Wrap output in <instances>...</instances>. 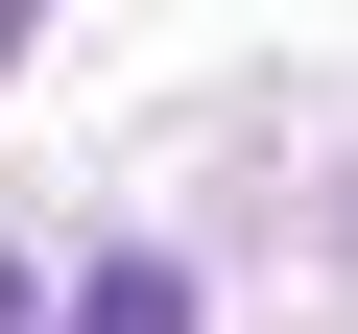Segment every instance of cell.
I'll use <instances>...</instances> for the list:
<instances>
[{"label": "cell", "instance_id": "obj_1", "mask_svg": "<svg viewBox=\"0 0 358 334\" xmlns=\"http://www.w3.org/2000/svg\"><path fill=\"white\" fill-rule=\"evenodd\" d=\"M72 334H192V263H143V239H120V263L72 286Z\"/></svg>", "mask_w": 358, "mask_h": 334}, {"label": "cell", "instance_id": "obj_3", "mask_svg": "<svg viewBox=\"0 0 358 334\" xmlns=\"http://www.w3.org/2000/svg\"><path fill=\"white\" fill-rule=\"evenodd\" d=\"M24 24H48V0H0V72H24Z\"/></svg>", "mask_w": 358, "mask_h": 334}, {"label": "cell", "instance_id": "obj_2", "mask_svg": "<svg viewBox=\"0 0 358 334\" xmlns=\"http://www.w3.org/2000/svg\"><path fill=\"white\" fill-rule=\"evenodd\" d=\"M0 334H72V310H48V286H24V263H0Z\"/></svg>", "mask_w": 358, "mask_h": 334}]
</instances>
